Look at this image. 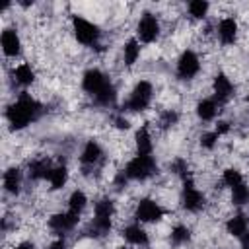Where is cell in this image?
<instances>
[{
  "label": "cell",
  "instance_id": "6da1fadb",
  "mask_svg": "<svg viewBox=\"0 0 249 249\" xmlns=\"http://www.w3.org/2000/svg\"><path fill=\"white\" fill-rule=\"evenodd\" d=\"M82 88L86 93H89L99 105H113L117 99V91L109 78L99 70V68H89L84 72L82 78Z\"/></svg>",
  "mask_w": 249,
  "mask_h": 249
},
{
  "label": "cell",
  "instance_id": "7a4b0ae2",
  "mask_svg": "<svg viewBox=\"0 0 249 249\" xmlns=\"http://www.w3.org/2000/svg\"><path fill=\"white\" fill-rule=\"evenodd\" d=\"M41 113V105L29 95V93H21L6 111V119L10 123V126L14 130H21L25 126H29Z\"/></svg>",
  "mask_w": 249,
  "mask_h": 249
},
{
  "label": "cell",
  "instance_id": "3957f363",
  "mask_svg": "<svg viewBox=\"0 0 249 249\" xmlns=\"http://www.w3.org/2000/svg\"><path fill=\"white\" fill-rule=\"evenodd\" d=\"M115 214V204L111 198H101L95 202V208H93V220L88 228V235H105L109 233L111 230V218Z\"/></svg>",
  "mask_w": 249,
  "mask_h": 249
},
{
  "label": "cell",
  "instance_id": "277c9868",
  "mask_svg": "<svg viewBox=\"0 0 249 249\" xmlns=\"http://www.w3.org/2000/svg\"><path fill=\"white\" fill-rule=\"evenodd\" d=\"M123 171L132 181H146L158 171V163L152 158V154H138L126 163V167Z\"/></svg>",
  "mask_w": 249,
  "mask_h": 249
},
{
  "label": "cell",
  "instance_id": "5b68a950",
  "mask_svg": "<svg viewBox=\"0 0 249 249\" xmlns=\"http://www.w3.org/2000/svg\"><path fill=\"white\" fill-rule=\"evenodd\" d=\"M72 31H74L76 41L86 47H97L99 37H101L99 27L82 16H72Z\"/></svg>",
  "mask_w": 249,
  "mask_h": 249
},
{
  "label": "cell",
  "instance_id": "8992f818",
  "mask_svg": "<svg viewBox=\"0 0 249 249\" xmlns=\"http://www.w3.org/2000/svg\"><path fill=\"white\" fill-rule=\"evenodd\" d=\"M152 95H154L152 84H150L148 80H140V82L132 88V91H130V95H128V99H126V103H124V109H126V111H132V113L144 111V109L150 105Z\"/></svg>",
  "mask_w": 249,
  "mask_h": 249
},
{
  "label": "cell",
  "instance_id": "52a82bcc",
  "mask_svg": "<svg viewBox=\"0 0 249 249\" xmlns=\"http://www.w3.org/2000/svg\"><path fill=\"white\" fill-rule=\"evenodd\" d=\"M181 204L187 212H198L204 206V195L196 189L195 181L191 177L183 179V191H181Z\"/></svg>",
  "mask_w": 249,
  "mask_h": 249
},
{
  "label": "cell",
  "instance_id": "ba28073f",
  "mask_svg": "<svg viewBox=\"0 0 249 249\" xmlns=\"http://www.w3.org/2000/svg\"><path fill=\"white\" fill-rule=\"evenodd\" d=\"M136 35H138V41H142V43H154L160 37L158 18L150 12L142 14L140 19H138V25H136Z\"/></svg>",
  "mask_w": 249,
  "mask_h": 249
},
{
  "label": "cell",
  "instance_id": "9c48e42d",
  "mask_svg": "<svg viewBox=\"0 0 249 249\" xmlns=\"http://www.w3.org/2000/svg\"><path fill=\"white\" fill-rule=\"evenodd\" d=\"M200 72V58L195 51H183L177 60V76L179 80H193Z\"/></svg>",
  "mask_w": 249,
  "mask_h": 249
},
{
  "label": "cell",
  "instance_id": "30bf717a",
  "mask_svg": "<svg viewBox=\"0 0 249 249\" xmlns=\"http://www.w3.org/2000/svg\"><path fill=\"white\" fill-rule=\"evenodd\" d=\"M80 222V214L72 212V210H66V212H58L54 216L49 218V228L56 233V235H64L68 231H72Z\"/></svg>",
  "mask_w": 249,
  "mask_h": 249
},
{
  "label": "cell",
  "instance_id": "8fae6325",
  "mask_svg": "<svg viewBox=\"0 0 249 249\" xmlns=\"http://www.w3.org/2000/svg\"><path fill=\"white\" fill-rule=\"evenodd\" d=\"M136 220L138 222H144V224H154V222H160L163 218V208L152 200V198H142L136 206V212H134Z\"/></svg>",
  "mask_w": 249,
  "mask_h": 249
},
{
  "label": "cell",
  "instance_id": "7c38bea8",
  "mask_svg": "<svg viewBox=\"0 0 249 249\" xmlns=\"http://www.w3.org/2000/svg\"><path fill=\"white\" fill-rule=\"evenodd\" d=\"M0 45H2V51L6 56H18L19 51H21V41H19V35L16 29H10L6 27L0 35Z\"/></svg>",
  "mask_w": 249,
  "mask_h": 249
},
{
  "label": "cell",
  "instance_id": "4fadbf2b",
  "mask_svg": "<svg viewBox=\"0 0 249 249\" xmlns=\"http://www.w3.org/2000/svg\"><path fill=\"white\" fill-rule=\"evenodd\" d=\"M101 158H103V150H101L99 142L88 140L86 146H84V150H82V154H80L82 167H93V165H97L101 161Z\"/></svg>",
  "mask_w": 249,
  "mask_h": 249
},
{
  "label": "cell",
  "instance_id": "5bb4252c",
  "mask_svg": "<svg viewBox=\"0 0 249 249\" xmlns=\"http://www.w3.org/2000/svg\"><path fill=\"white\" fill-rule=\"evenodd\" d=\"M214 101L220 105V103H226L231 95H233V84L230 82V78L226 74H218L214 78Z\"/></svg>",
  "mask_w": 249,
  "mask_h": 249
},
{
  "label": "cell",
  "instance_id": "9a60e30c",
  "mask_svg": "<svg viewBox=\"0 0 249 249\" xmlns=\"http://www.w3.org/2000/svg\"><path fill=\"white\" fill-rule=\"evenodd\" d=\"M218 37L224 45H233L237 39V21L233 18H224L218 23Z\"/></svg>",
  "mask_w": 249,
  "mask_h": 249
},
{
  "label": "cell",
  "instance_id": "2e32d148",
  "mask_svg": "<svg viewBox=\"0 0 249 249\" xmlns=\"http://www.w3.org/2000/svg\"><path fill=\"white\" fill-rule=\"evenodd\" d=\"M21 181H23V175H21V169L19 167H10V169L4 171L2 183H4V191L6 193L18 195L21 191Z\"/></svg>",
  "mask_w": 249,
  "mask_h": 249
},
{
  "label": "cell",
  "instance_id": "e0dca14e",
  "mask_svg": "<svg viewBox=\"0 0 249 249\" xmlns=\"http://www.w3.org/2000/svg\"><path fill=\"white\" fill-rule=\"evenodd\" d=\"M123 237H124L128 243H132V245H140V247L148 245V241H150L146 230H144L140 224H128V226L123 230Z\"/></svg>",
  "mask_w": 249,
  "mask_h": 249
},
{
  "label": "cell",
  "instance_id": "ac0fdd59",
  "mask_svg": "<svg viewBox=\"0 0 249 249\" xmlns=\"http://www.w3.org/2000/svg\"><path fill=\"white\" fill-rule=\"evenodd\" d=\"M226 230L233 237H243L245 233H249V218L245 214H235L226 222Z\"/></svg>",
  "mask_w": 249,
  "mask_h": 249
},
{
  "label": "cell",
  "instance_id": "d6986e66",
  "mask_svg": "<svg viewBox=\"0 0 249 249\" xmlns=\"http://www.w3.org/2000/svg\"><path fill=\"white\" fill-rule=\"evenodd\" d=\"M53 167L54 165H51V161L47 160V158H37V160H33V161H29V177L31 179H49V175H51V171H53Z\"/></svg>",
  "mask_w": 249,
  "mask_h": 249
},
{
  "label": "cell",
  "instance_id": "ffe728a7",
  "mask_svg": "<svg viewBox=\"0 0 249 249\" xmlns=\"http://www.w3.org/2000/svg\"><path fill=\"white\" fill-rule=\"evenodd\" d=\"M216 113H218V103L214 99L206 97L196 103V115L200 121H212L216 117Z\"/></svg>",
  "mask_w": 249,
  "mask_h": 249
},
{
  "label": "cell",
  "instance_id": "44dd1931",
  "mask_svg": "<svg viewBox=\"0 0 249 249\" xmlns=\"http://www.w3.org/2000/svg\"><path fill=\"white\" fill-rule=\"evenodd\" d=\"M12 76H14V82L19 84V86H31L35 82V72L31 70L29 64H19L12 70Z\"/></svg>",
  "mask_w": 249,
  "mask_h": 249
},
{
  "label": "cell",
  "instance_id": "7402d4cb",
  "mask_svg": "<svg viewBox=\"0 0 249 249\" xmlns=\"http://www.w3.org/2000/svg\"><path fill=\"white\" fill-rule=\"evenodd\" d=\"M134 140H136V150H138V154H152V136H150L148 126L138 128Z\"/></svg>",
  "mask_w": 249,
  "mask_h": 249
},
{
  "label": "cell",
  "instance_id": "603a6c76",
  "mask_svg": "<svg viewBox=\"0 0 249 249\" xmlns=\"http://www.w3.org/2000/svg\"><path fill=\"white\" fill-rule=\"evenodd\" d=\"M123 56H124V64L126 66H132L138 60V56H140V41L138 39H128L124 43Z\"/></svg>",
  "mask_w": 249,
  "mask_h": 249
},
{
  "label": "cell",
  "instance_id": "cb8c5ba5",
  "mask_svg": "<svg viewBox=\"0 0 249 249\" xmlns=\"http://www.w3.org/2000/svg\"><path fill=\"white\" fill-rule=\"evenodd\" d=\"M68 181V169L64 165H54L51 175H49V183H51V189L56 191V189H62Z\"/></svg>",
  "mask_w": 249,
  "mask_h": 249
},
{
  "label": "cell",
  "instance_id": "d4e9b609",
  "mask_svg": "<svg viewBox=\"0 0 249 249\" xmlns=\"http://www.w3.org/2000/svg\"><path fill=\"white\" fill-rule=\"evenodd\" d=\"M88 204V196L84 191H74L70 196H68V210L76 212V214H82V210L86 208Z\"/></svg>",
  "mask_w": 249,
  "mask_h": 249
},
{
  "label": "cell",
  "instance_id": "484cf974",
  "mask_svg": "<svg viewBox=\"0 0 249 249\" xmlns=\"http://www.w3.org/2000/svg\"><path fill=\"white\" fill-rule=\"evenodd\" d=\"M231 202L235 206H243L249 202V187L245 183H239L237 187L231 189Z\"/></svg>",
  "mask_w": 249,
  "mask_h": 249
},
{
  "label": "cell",
  "instance_id": "4316f807",
  "mask_svg": "<svg viewBox=\"0 0 249 249\" xmlns=\"http://www.w3.org/2000/svg\"><path fill=\"white\" fill-rule=\"evenodd\" d=\"M169 239H171V243L173 245H183V243H187L189 239H191V230L187 228V226H175L173 230H171V235H169Z\"/></svg>",
  "mask_w": 249,
  "mask_h": 249
},
{
  "label": "cell",
  "instance_id": "83f0119b",
  "mask_svg": "<svg viewBox=\"0 0 249 249\" xmlns=\"http://www.w3.org/2000/svg\"><path fill=\"white\" fill-rule=\"evenodd\" d=\"M208 2H204V0H193V2H189V14L195 18V19H204L206 18V14H208Z\"/></svg>",
  "mask_w": 249,
  "mask_h": 249
},
{
  "label": "cell",
  "instance_id": "f1b7e54d",
  "mask_svg": "<svg viewBox=\"0 0 249 249\" xmlns=\"http://www.w3.org/2000/svg\"><path fill=\"white\" fill-rule=\"evenodd\" d=\"M222 181H224L226 187L233 189V187H237L239 183H243V177H241V173H239L235 167H228V169L224 171V175H222Z\"/></svg>",
  "mask_w": 249,
  "mask_h": 249
},
{
  "label": "cell",
  "instance_id": "f546056e",
  "mask_svg": "<svg viewBox=\"0 0 249 249\" xmlns=\"http://www.w3.org/2000/svg\"><path fill=\"white\" fill-rule=\"evenodd\" d=\"M169 171H173L175 175H181L183 179L189 177V165H187V161L181 160V158H177V160H173V161L169 163Z\"/></svg>",
  "mask_w": 249,
  "mask_h": 249
},
{
  "label": "cell",
  "instance_id": "4dcf8cb0",
  "mask_svg": "<svg viewBox=\"0 0 249 249\" xmlns=\"http://www.w3.org/2000/svg\"><path fill=\"white\" fill-rule=\"evenodd\" d=\"M177 121H179V115L175 113V111H163L161 113V117H160V124H161V128H169V126H173V124H177Z\"/></svg>",
  "mask_w": 249,
  "mask_h": 249
},
{
  "label": "cell",
  "instance_id": "1f68e13d",
  "mask_svg": "<svg viewBox=\"0 0 249 249\" xmlns=\"http://www.w3.org/2000/svg\"><path fill=\"white\" fill-rule=\"evenodd\" d=\"M218 134L212 130V132H204L202 136H200V146L202 148H206V150H212L214 146H216V142H218Z\"/></svg>",
  "mask_w": 249,
  "mask_h": 249
},
{
  "label": "cell",
  "instance_id": "d6a6232c",
  "mask_svg": "<svg viewBox=\"0 0 249 249\" xmlns=\"http://www.w3.org/2000/svg\"><path fill=\"white\" fill-rule=\"evenodd\" d=\"M228 130H230V124H228L226 121H220V123L216 124V128H214V132H216L218 136H220V134H226Z\"/></svg>",
  "mask_w": 249,
  "mask_h": 249
},
{
  "label": "cell",
  "instance_id": "836d02e7",
  "mask_svg": "<svg viewBox=\"0 0 249 249\" xmlns=\"http://www.w3.org/2000/svg\"><path fill=\"white\" fill-rule=\"evenodd\" d=\"M47 249H66V241H64V237H58V239H54Z\"/></svg>",
  "mask_w": 249,
  "mask_h": 249
},
{
  "label": "cell",
  "instance_id": "e575fe53",
  "mask_svg": "<svg viewBox=\"0 0 249 249\" xmlns=\"http://www.w3.org/2000/svg\"><path fill=\"white\" fill-rule=\"evenodd\" d=\"M115 124H117V128H128V121L123 119V117H117L115 119Z\"/></svg>",
  "mask_w": 249,
  "mask_h": 249
},
{
  "label": "cell",
  "instance_id": "d590c367",
  "mask_svg": "<svg viewBox=\"0 0 249 249\" xmlns=\"http://www.w3.org/2000/svg\"><path fill=\"white\" fill-rule=\"evenodd\" d=\"M16 249H35V245L31 241H21V243L16 245Z\"/></svg>",
  "mask_w": 249,
  "mask_h": 249
},
{
  "label": "cell",
  "instance_id": "8d00e7d4",
  "mask_svg": "<svg viewBox=\"0 0 249 249\" xmlns=\"http://www.w3.org/2000/svg\"><path fill=\"white\" fill-rule=\"evenodd\" d=\"M241 241H243V245H241V249H249V233H245V235L241 237Z\"/></svg>",
  "mask_w": 249,
  "mask_h": 249
},
{
  "label": "cell",
  "instance_id": "74e56055",
  "mask_svg": "<svg viewBox=\"0 0 249 249\" xmlns=\"http://www.w3.org/2000/svg\"><path fill=\"white\" fill-rule=\"evenodd\" d=\"M247 103H249V95H247Z\"/></svg>",
  "mask_w": 249,
  "mask_h": 249
},
{
  "label": "cell",
  "instance_id": "f35d334b",
  "mask_svg": "<svg viewBox=\"0 0 249 249\" xmlns=\"http://www.w3.org/2000/svg\"><path fill=\"white\" fill-rule=\"evenodd\" d=\"M119 249H126V247H119Z\"/></svg>",
  "mask_w": 249,
  "mask_h": 249
}]
</instances>
